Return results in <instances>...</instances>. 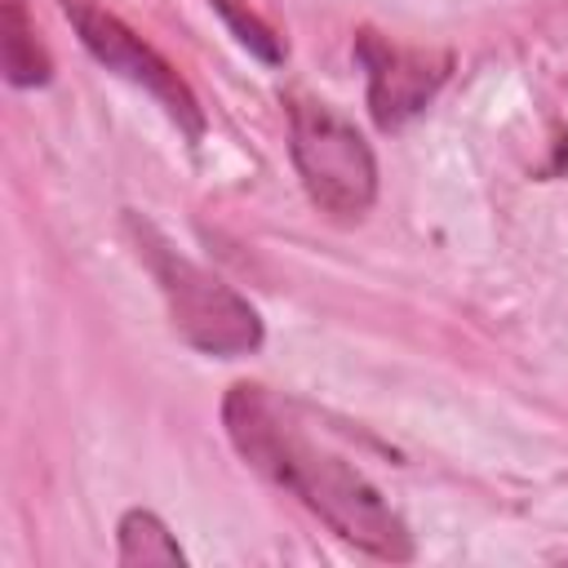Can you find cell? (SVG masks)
Returning <instances> with one entry per match:
<instances>
[{"instance_id": "8992f818", "label": "cell", "mask_w": 568, "mask_h": 568, "mask_svg": "<svg viewBox=\"0 0 568 568\" xmlns=\"http://www.w3.org/2000/svg\"><path fill=\"white\" fill-rule=\"evenodd\" d=\"M0 62L13 89H36V84H49L53 75V62L36 40V22L22 0H4L0 9Z\"/></svg>"}, {"instance_id": "52a82bcc", "label": "cell", "mask_w": 568, "mask_h": 568, "mask_svg": "<svg viewBox=\"0 0 568 568\" xmlns=\"http://www.w3.org/2000/svg\"><path fill=\"white\" fill-rule=\"evenodd\" d=\"M115 541H120V550H115V559L120 564H186V550L178 546V537L164 528V519L155 515V510H124L120 515V524H115Z\"/></svg>"}, {"instance_id": "277c9868", "label": "cell", "mask_w": 568, "mask_h": 568, "mask_svg": "<svg viewBox=\"0 0 568 568\" xmlns=\"http://www.w3.org/2000/svg\"><path fill=\"white\" fill-rule=\"evenodd\" d=\"M62 13H67V22L75 27L80 44H84L106 71H115L120 80H129V84H138L142 93H151V98L164 106V115H169L191 142L204 138V106L195 102V93L186 89V80H182L142 36H133L115 13H106V9L93 4V0H62Z\"/></svg>"}, {"instance_id": "5b68a950", "label": "cell", "mask_w": 568, "mask_h": 568, "mask_svg": "<svg viewBox=\"0 0 568 568\" xmlns=\"http://www.w3.org/2000/svg\"><path fill=\"white\" fill-rule=\"evenodd\" d=\"M355 58L368 71V115L382 133H395L413 115H422L453 71V53L399 44L373 27L355 36Z\"/></svg>"}, {"instance_id": "7a4b0ae2", "label": "cell", "mask_w": 568, "mask_h": 568, "mask_svg": "<svg viewBox=\"0 0 568 568\" xmlns=\"http://www.w3.org/2000/svg\"><path fill=\"white\" fill-rule=\"evenodd\" d=\"M129 231L164 293L169 324L186 346L217 359L253 355L262 346V315L248 306V297H240L222 275L182 257L169 240L155 235L151 222H138V213H129Z\"/></svg>"}, {"instance_id": "ba28073f", "label": "cell", "mask_w": 568, "mask_h": 568, "mask_svg": "<svg viewBox=\"0 0 568 568\" xmlns=\"http://www.w3.org/2000/svg\"><path fill=\"white\" fill-rule=\"evenodd\" d=\"M217 9H222V18L235 27V36H240V44H248L257 58H266V62H280L284 58V49H280V40L271 36V27H262L253 13H244V9H235L231 0H213Z\"/></svg>"}, {"instance_id": "3957f363", "label": "cell", "mask_w": 568, "mask_h": 568, "mask_svg": "<svg viewBox=\"0 0 568 568\" xmlns=\"http://www.w3.org/2000/svg\"><path fill=\"white\" fill-rule=\"evenodd\" d=\"M288 155L311 204L337 222H359L377 200V160L364 133L328 102L288 98Z\"/></svg>"}, {"instance_id": "6da1fadb", "label": "cell", "mask_w": 568, "mask_h": 568, "mask_svg": "<svg viewBox=\"0 0 568 568\" xmlns=\"http://www.w3.org/2000/svg\"><path fill=\"white\" fill-rule=\"evenodd\" d=\"M222 426L235 453L257 475L302 497L342 541L377 559H395V564L413 559V532L386 506V497L346 457L320 448L266 386L235 382L222 399Z\"/></svg>"}]
</instances>
